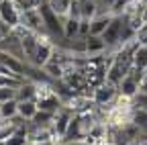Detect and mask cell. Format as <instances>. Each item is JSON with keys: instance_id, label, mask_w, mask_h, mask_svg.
<instances>
[{"instance_id": "1", "label": "cell", "mask_w": 147, "mask_h": 145, "mask_svg": "<svg viewBox=\"0 0 147 145\" xmlns=\"http://www.w3.org/2000/svg\"><path fill=\"white\" fill-rule=\"evenodd\" d=\"M39 12H41V19H43V27H45V31L51 35L53 43L61 41V39H63V19H61V16H57V14L49 8L47 0L39 4Z\"/></svg>"}, {"instance_id": "2", "label": "cell", "mask_w": 147, "mask_h": 145, "mask_svg": "<svg viewBox=\"0 0 147 145\" xmlns=\"http://www.w3.org/2000/svg\"><path fill=\"white\" fill-rule=\"evenodd\" d=\"M143 74H145V69H141V67H135V65H131V69L127 71V76L119 82V94L121 96H127V98H133L137 92H139V80L143 78Z\"/></svg>"}, {"instance_id": "3", "label": "cell", "mask_w": 147, "mask_h": 145, "mask_svg": "<svg viewBox=\"0 0 147 145\" xmlns=\"http://www.w3.org/2000/svg\"><path fill=\"white\" fill-rule=\"evenodd\" d=\"M123 23H125L123 16H121V14H115L113 19H110V23H108L106 31L102 33V39H104V43H106V47H108V51H110V53H115V51H117V47H119V39H121Z\"/></svg>"}, {"instance_id": "4", "label": "cell", "mask_w": 147, "mask_h": 145, "mask_svg": "<svg viewBox=\"0 0 147 145\" xmlns=\"http://www.w3.org/2000/svg\"><path fill=\"white\" fill-rule=\"evenodd\" d=\"M0 49L2 51H6V53H10L12 57H16V59H21V61H25V53H23V43H21V35H18L14 29L6 35V37H2L0 39Z\"/></svg>"}, {"instance_id": "5", "label": "cell", "mask_w": 147, "mask_h": 145, "mask_svg": "<svg viewBox=\"0 0 147 145\" xmlns=\"http://www.w3.org/2000/svg\"><path fill=\"white\" fill-rule=\"evenodd\" d=\"M21 25H25L29 31H33V33H37V35H49V33L45 31V27H43V19H41L39 8L21 12Z\"/></svg>"}, {"instance_id": "6", "label": "cell", "mask_w": 147, "mask_h": 145, "mask_svg": "<svg viewBox=\"0 0 147 145\" xmlns=\"http://www.w3.org/2000/svg\"><path fill=\"white\" fill-rule=\"evenodd\" d=\"M117 96H119V88H117L115 84H110V82L100 84L98 88H94V92H92V100H94L98 106L110 104Z\"/></svg>"}, {"instance_id": "7", "label": "cell", "mask_w": 147, "mask_h": 145, "mask_svg": "<svg viewBox=\"0 0 147 145\" xmlns=\"http://www.w3.org/2000/svg\"><path fill=\"white\" fill-rule=\"evenodd\" d=\"M71 117H74V113L69 111V108H65V106H61L59 111L55 113L53 123H51V129H53V133H55V143H57V141L65 135V129H67Z\"/></svg>"}, {"instance_id": "8", "label": "cell", "mask_w": 147, "mask_h": 145, "mask_svg": "<svg viewBox=\"0 0 147 145\" xmlns=\"http://www.w3.org/2000/svg\"><path fill=\"white\" fill-rule=\"evenodd\" d=\"M0 19H2L10 29L21 25V10L14 6L12 0H2V2H0Z\"/></svg>"}, {"instance_id": "9", "label": "cell", "mask_w": 147, "mask_h": 145, "mask_svg": "<svg viewBox=\"0 0 147 145\" xmlns=\"http://www.w3.org/2000/svg\"><path fill=\"white\" fill-rule=\"evenodd\" d=\"M35 102H37V108H39V111H47V113H53V115L63 106V102L59 100V96L55 94V90L49 92V94H45V96H41V98H37Z\"/></svg>"}, {"instance_id": "10", "label": "cell", "mask_w": 147, "mask_h": 145, "mask_svg": "<svg viewBox=\"0 0 147 145\" xmlns=\"http://www.w3.org/2000/svg\"><path fill=\"white\" fill-rule=\"evenodd\" d=\"M108 47L104 43V39L100 35H88L86 37V53L92 57V55H100V53H106Z\"/></svg>"}, {"instance_id": "11", "label": "cell", "mask_w": 147, "mask_h": 145, "mask_svg": "<svg viewBox=\"0 0 147 145\" xmlns=\"http://www.w3.org/2000/svg\"><path fill=\"white\" fill-rule=\"evenodd\" d=\"M43 69H45V74H47L51 80H61L63 74H65V65H63L61 61H57L55 57H49L47 63L43 65Z\"/></svg>"}, {"instance_id": "12", "label": "cell", "mask_w": 147, "mask_h": 145, "mask_svg": "<svg viewBox=\"0 0 147 145\" xmlns=\"http://www.w3.org/2000/svg\"><path fill=\"white\" fill-rule=\"evenodd\" d=\"M35 94H37V84L35 82L23 80L16 88V100H35Z\"/></svg>"}, {"instance_id": "13", "label": "cell", "mask_w": 147, "mask_h": 145, "mask_svg": "<svg viewBox=\"0 0 147 145\" xmlns=\"http://www.w3.org/2000/svg\"><path fill=\"white\" fill-rule=\"evenodd\" d=\"M39 111L37 108V102L35 100H18V106H16V115L25 119V121H31L35 117V113Z\"/></svg>"}, {"instance_id": "14", "label": "cell", "mask_w": 147, "mask_h": 145, "mask_svg": "<svg viewBox=\"0 0 147 145\" xmlns=\"http://www.w3.org/2000/svg\"><path fill=\"white\" fill-rule=\"evenodd\" d=\"M63 37H65V39H76V37H80V19L65 16V19H63Z\"/></svg>"}, {"instance_id": "15", "label": "cell", "mask_w": 147, "mask_h": 145, "mask_svg": "<svg viewBox=\"0 0 147 145\" xmlns=\"http://www.w3.org/2000/svg\"><path fill=\"white\" fill-rule=\"evenodd\" d=\"M47 4H49V8H51L55 14H57V16L65 19L67 12H69V4H71V0H47Z\"/></svg>"}, {"instance_id": "16", "label": "cell", "mask_w": 147, "mask_h": 145, "mask_svg": "<svg viewBox=\"0 0 147 145\" xmlns=\"http://www.w3.org/2000/svg\"><path fill=\"white\" fill-rule=\"evenodd\" d=\"M53 113H47V111H37L35 113V117L29 121L33 127H49L51 123H53Z\"/></svg>"}, {"instance_id": "17", "label": "cell", "mask_w": 147, "mask_h": 145, "mask_svg": "<svg viewBox=\"0 0 147 145\" xmlns=\"http://www.w3.org/2000/svg\"><path fill=\"white\" fill-rule=\"evenodd\" d=\"M16 106H18V100H16V98L6 100V102H0V117H2V119H12V117H16Z\"/></svg>"}, {"instance_id": "18", "label": "cell", "mask_w": 147, "mask_h": 145, "mask_svg": "<svg viewBox=\"0 0 147 145\" xmlns=\"http://www.w3.org/2000/svg\"><path fill=\"white\" fill-rule=\"evenodd\" d=\"M133 65L135 67H141V69H147V45H139L133 53Z\"/></svg>"}, {"instance_id": "19", "label": "cell", "mask_w": 147, "mask_h": 145, "mask_svg": "<svg viewBox=\"0 0 147 145\" xmlns=\"http://www.w3.org/2000/svg\"><path fill=\"white\" fill-rule=\"evenodd\" d=\"M100 12L98 8V2L96 0H82V19H92V16H96Z\"/></svg>"}, {"instance_id": "20", "label": "cell", "mask_w": 147, "mask_h": 145, "mask_svg": "<svg viewBox=\"0 0 147 145\" xmlns=\"http://www.w3.org/2000/svg\"><path fill=\"white\" fill-rule=\"evenodd\" d=\"M67 16H71V19H82V2L80 0H71Z\"/></svg>"}, {"instance_id": "21", "label": "cell", "mask_w": 147, "mask_h": 145, "mask_svg": "<svg viewBox=\"0 0 147 145\" xmlns=\"http://www.w3.org/2000/svg\"><path fill=\"white\" fill-rule=\"evenodd\" d=\"M133 104H135V108H143V111H147V94L137 92L133 96Z\"/></svg>"}, {"instance_id": "22", "label": "cell", "mask_w": 147, "mask_h": 145, "mask_svg": "<svg viewBox=\"0 0 147 145\" xmlns=\"http://www.w3.org/2000/svg\"><path fill=\"white\" fill-rule=\"evenodd\" d=\"M127 4H129V0H115V2H113V8H110V12H113V14H121V12L125 10Z\"/></svg>"}, {"instance_id": "23", "label": "cell", "mask_w": 147, "mask_h": 145, "mask_svg": "<svg viewBox=\"0 0 147 145\" xmlns=\"http://www.w3.org/2000/svg\"><path fill=\"white\" fill-rule=\"evenodd\" d=\"M88 35H90V21L80 19V37H88Z\"/></svg>"}, {"instance_id": "24", "label": "cell", "mask_w": 147, "mask_h": 145, "mask_svg": "<svg viewBox=\"0 0 147 145\" xmlns=\"http://www.w3.org/2000/svg\"><path fill=\"white\" fill-rule=\"evenodd\" d=\"M10 31H12V29H10V27H8V25H6L2 19H0V39H2V37H6V35H8Z\"/></svg>"}, {"instance_id": "25", "label": "cell", "mask_w": 147, "mask_h": 145, "mask_svg": "<svg viewBox=\"0 0 147 145\" xmlns=\"http://www.w3.org/2000/svg\"><path fill=\"white\" fill-rule=\"evenodd\" d=\"M139 92L141 94H147V71L143 74V78L139 80Z\"/></svg>"}, {"instance_id": "26", "label": "cell", "mask_w": 147, "mask_h": 145, "mask_svg": "<svg viewBox=\"0 0 147 145\" xmlns=\"http://www.w3.org/2000/svg\"><path fill=\"white\" fill-rule=\"evenodd\" d=\"M59 145H90V143L82 139V141H67V143H59Z\"/></svg>"}, {"instance_id": "27", "label": "cell", "mask_w": 147, "mask_h": 145, "mask_svg": "<svg viewBox=\"0 0 147 145\" xmlns=\"http://www.w3.org/2000/svg\"><path fill=\"white\" fill-rule=\"evenodd\" d=\"M94 145H115V143H113V141H110L108 137H104V139H100V141H96Z\"/></svg>"}, {"instance_id": "28", "label": "cell", "mask_w": 147, "mask_h": 145, "mask_svg": "<svg viewBox=\"0 0 147 145\" xmlns=\"http://www.w3.org/2000/svg\"><path fill=\"white\" fill-rule=\"evenodd\" d=\"M29 145H55V141H47V143H29Z\"/></svg>"}, {"instance_id": "29", "label": "cell", "mask_w": 147, "mask_h": 145, "mask_svg": "<svg viewBox=\"0 0 147 145\" xmlns=\"http://www.w3.org/2000/svg\"><path fill=\"white\" fill-rule=\"evenodd\" d=\"M0 145H6V141H0Z\"/></svg>"}, {"instance_id": "30", "label": "cell", "mask_w": 147, "mask_h": 145, "mask_svg": "<svg viewBox=\"0 0 147 145\" xmlns=\"http://www.w3.org/2000/svg\"><path fill=\"white\" fill-rule=\"evenodd\" d=\"M55 145H59V143H55Z\"/></svg>"}, {"instance_id": "31", "label": "cell", "mask_w": 147, "mask_h": 145, "mask_svg": "<svg viewBox=\"0 0 147 145\" xmlns=\"http://www.w3.org/2000/svg\"><path fill=\"white\" fill-rule=\"evenodd\" d=\"M0 2H2V0H0Z\"/></svg>"}, {"instance_id": "32", "label": "cell", "mask_w": 147, "mask_h": 145, "mask_svg": "<svg viewBox=\"0 0 147 145\" xmlns=\"http://www.w3.org/2000/svg\"><path fill=\"white\" fill-rule=\"evenodd\" d=\"M80 2H82V0H80Z\"/></svg>"}, {"instance_id": "33", "label": "cell", "mask_w": 147, "mask_h": 145, "mask_svg": "<svg viewBox=\"0 0 147 145\" xmlns=\"http://www.w3.org/2000/svg\"><path fill=\"white\" fill-rule=\"evenodd\" d=\"M145 71H147V69H145Z\"/></svg>"}]
</instances>
